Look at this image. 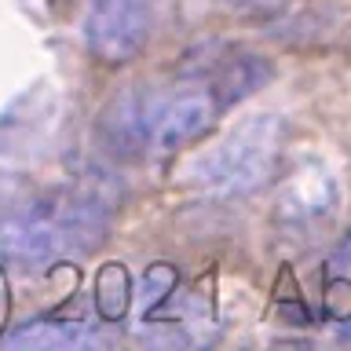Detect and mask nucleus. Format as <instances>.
Here are the masks:
<instances>
[{
	"label": "nucleus",
	"instance_id": "f03ea898",
	"mask_svg": "<svg viewBox=\"0 0 351 351\" xmlns=\"http://www.w3.org/2000/svg\"><path fill=\"white\" fill-rule=\"evenodd\" d=\"M103 216L95 205H66L62 213H19L0 223V260L11 271H44L70 249H92Z\"/></svg>",
	"mask_w": 351,
	"mask_h": 351
},
{
	"label": "nucleus",
	"instance_id": "39448f33",
	"mask_svg": "<svg viewBox=\"0 0 351 351\" xmlns=\"http://www.w3.org/2000/svg\"><path fill=\"white\" fill-rule=\"evenodd\" d=\"M106 337L88 322L73 318H33L15 326L0 337V348H44V351H81V348H103Z\"/></svg>",
	"mask_w": 351,
	"mask_h": 351
},
{
	"label": "nucleus",
	"instance_id": "f257e3e1",
	"mask_svg": "<svg viewBox=\"0 0 351 351\" xmlns=\"http://www.w3.org/2000/svg\"><path fill=\"white\" fill-rule=\"evenodd\" d=\"M278 143H282V121L274 114H252L245 121H238L194 165V183L213 197L252 194L274 176Z\"/></svg>",
	"mask_w": 351,
	"mask_h": 351
},
{
	"label": "nucleus",
	"instance_id": "20e7f679",
	"mask_svg": "<svg viewBox=\"0 0 351 351\" xmlns=\"http://www.w3.org/2000/svg\"><path fill=\"white\" fill-rule=\"evenodd\" d=\"M219 103L213 92L202 88H186V92L158 95L143 92V136H147V150L169 154L194 143L202 132L213 125Z\"/></svg>",
	"mask_w": 351,
	"mask_h": 351
},
{
	"label": "nucleus",
	"instance_id": "0eeeda50",
	"mask_svg": "<svg viewBox=\"0 0 351 351\" xmlns=\"http://www.w3.org/2000/svg\"><path fill=\"white\" fill-rule=\"evenodd\" d=\"M176 293V271L169 267V263H154V267H147V274H143V318L154 315L161 304H169V296Z\"/></svg>",
	"mask_w": 351,
	"mask_h": 351
},
{
	"label": "nucleus",
	"instance_id": "7ed1b4c3",
	"mask_svg": "<svg viewBox=\"0 0 351 351\" xmlns=\"http://www.w3.org/2000/svg\"><path fill=\"white\" fill-rule=\"evenodd\" d=\"M154 29L150 0H95L84 15V44L99 62L125 66L147 48Z\"/></svg>",
	"mask_w": 351,
	"mask_h": 351
},
{
	"label": "nucleus",
	"instance_id": "423d86ee",
	"mask_svg": "<svg viewBox=\"0 0 351 351\" xmlns=\"http://www.w3.org/2000/svg\"><path fill=\"white\" fill-rule=\"evenodd\" d=\"M132 300V285H128V271L121 263H103V271L95 274V311L106 322H117L128 311Z\"/></svg>",
	"mask_w": 351,
	"mask_h": 351
},
{
	"label": "nucleus",
	"instance_id": "6e6552de",
	"mask_svg": "<svg viewBox=\"0 0 351 351\" xmlns=\"http://www.w3.org/2000/svg\"><path fill=\"white\" fill-rule=\"evenodd\" d=\"M329 267L337 274H351V230L344 238H340V245L333 249V256H329Z\"/></svg>",
	"mask_w": 351,
	"mask_h": 351
}]
</instances>
